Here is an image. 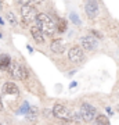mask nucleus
<instances>
[{"label": "nucleus", "instance_id": "393cba45", "mask_svg": "<svg viewBox=\"0 0 119 125\" xmlns=\"http://www.w3.org/2000/svg\"><path fill=\"white\" fill-rule=\"evenodd\" d=\"M0 24H3V20H1V18H0Z\"/></svg>", "mask_w": 119, "mask_h": 125}, {"label": "nucleus", "instance_id": "20e7f679", "mask_svg": "<svg viewBox=\"0 0 119 125\" xmlns=\"http://www.w3.org/2000/svg\"><path fill=\"white\" fill-rule=\"evenodd\" d=\"M21 15H22V20H24V22L25 24H29L32 21H35L36 17H37V14H36V10L29 4H25L22 6L21 9Z\"/></svg>", "mask_w": 119, "mask_h": 125}, {"label": "nucleus", "instance_id": "2eb2a0df", "mask_svg": "<svg viewBox=\"0 0 119 125\" xmlns=\"http://www.w3.org/2000/svg\"><path fill=\"white\" fill-rule=\"evenodd\" d=\"M57 29H58V32H65V29H66V22H65V20H60Z\"/></svg>", "mask_w": 119, "mask_h": 125}, {"label": "nucleus", "instance_id": "f8f14e48", "mask_svg": "<svg viewBox=\"0 0 119 125\" xmlns=\"http://www.w3.org/2000/svg\"><path fill=\"white\" fill-rule=\"evenodd\" d=\"M10 64H11V58H10L7 54L0 56V70H1V71H9Z\"/></svg>", "mask_w": 119, "mask_h": 125}, {"label": "nucleus", "instance_id": "a878e982", "mask_svg": "<svg viewBox=\"0 0 119 125\" xmlns=\"http://www.w3.org/2000/svg\"><path fill=\"white\" fill-rule=\"evenodd\" d=\"M0 125H1V124H0Z\"/></svg>", "mask_w": 119, "mask_h": 125}, {"label": "nucleus", "instance_id": "f03ea898", "mask_svg": "<svg viewBox=\"0 0 119 125\" xmlns=\"http://www.w3.org/2000/svg\"><path fill=\"white\" fill-rule=\"evenodd\" d=\"M9 72H10V75L13 76V78H15V79H19V81H25V79L28 78L27 68L24 67L22 64L17 62V61H11V64H10V68H9Z\"/></svg>", "mask_w": 119, "mask_h": 125}, {"label": "nucleus", "instance_id": "39448f33", "mask_svg": "<svg viewBox=\"0 0 119 125\" xmlns=\"http://www.w3.org/2000/svg\"><path fill=\"white\" fill-rule=\"evenodd\" d=\"M68 58H69L72 62H80L83 61L84 58V53L80 46H72L69 50H68Z\"/></svg>", "mask_w": 119, "mask_h": 125}, {"label": "nucleus", "instance_id": "f3484780", "mask_svg": "<svg viewBox=\"0 0 119 125\" xmlns=\"http://www.w3.org/2000/svg\"><path fill=\"white\" fill-rule=\"evenodd\" d=\"M29 111V104H28V103H24V104H22V107H21V110H19V114H22V113H28Z\"/></svg>", "mask_w": 119, "mask_h": 125}, {"label": "nucleus", "instance_id": "aec40b11", "mask_svg": "<svg viewBox=\"0 0 119 125\" xmlns=\"http://www.w3.org/2000/svg\"><path fill=\"white\" fill-rule=\"evenodd\" d=\"M92 33H94V35L97 36V38H101V35H100V33H98L97 31H92Z\"/></svg>", "mask_w": 119, "mask_h": 125}, {"label": "nucleus", "instance_id": "7ed1b4c3", "mask_svg": "<svg viewBox=\"0 0 119 125\" xmlns=\"http://www.w3.org/2000/svg\"><path fill=\"white\" fill-rule=\"evenodd\" d=\"M53 115L58 120L64 121H73L72 120V113L64 106V104H55L53 107Z\"/></svg>", "mask_w": 119, "mask_h": 125}, {"label": "nucleus", "instance_id": "1a4fd4ad", "mask_svg": "<svg viewBox=\"0 0 119 125\" xmlns=\"http://www.w3.org/2000/svg\"><path fill=\"white\" fill-rule=\"evenodd\" d=\"M50 49L53 53H57V54H62L65 52V45H64V40L61 39H55L51 42V45H50Z\"/></svg>", "mask_w": 119, "mask_h": 125}, {"label": "nucleus", "instance_id": "a211bd4d", "mask_svg": "<svg viewBox=\"0 0 119 125\" xmlns=\"http://www.w3.org/2000/svg\"><path fill=\"white\" fill-rule=\"evenodd\" d=\"M7 18H9V21H10L11 24H13V25H14L15 22H17V21H15V15H14L13 13H7Z\"/></svg>", "mask_w": 119, "mask_h": 125}, {"label": "nucleus", "instance_id": "6ab92c4d", "mask_svg": "<svg viewBox=\"0 0 119 125\" xmlns=\"http://www.w3.org/2000/svg\"><path fill=\"white\" fill-rule=\"evenodd\" d=\"M18 3H19V4H22V6H25V4H29V3H31V0H17Z\"/></svg>", "mask_w": 119, "mask_h": 125}, {"label": "nucleus", "instance_id": "412c9836", "mask_svg": "<svg viewBox=\"0 0 119 125\" xmlns=\"http://www.w3.org/2000/svg\"><path fill=\"white\" fill-rule=\"evenodd\" d=\"M76 85H78V83H76V82H72V83H71V86H69V88H75Z\"/></svg>", "mask_w": 119, "mask_h": 125}, {"label": "nucleus", "instance_id": "dca6fc26", "mask_svg": "<svg viewBox=\"0 0 119 125\" xmlns=\"http://www.w3.org/2000/svg\"><path fill=\"white\" fill-rule=\"evenodd\" d=\"M69 18H71V21H72V22L75 24V25H79V24H80L79 17H78V14H76V13H71Z\"/></svg>", "mask_w": 119, "mask_h": 125}, {"label": "nucleus", "instance_id": "0eeeda50", "mask_svg": "<svg viewBox=\"0 0 119 125\" xmlns=\"http://www.w3.org/2000/svg\"><path fill=\"white\" fill-rule=\"evenodd\" d=\"M80 45H82V47L86 50H93V49H96L98 45V42L96 38H93L92 35H87V36H82L80 38Z\"/></svg>", "mask_w": 119, "mask_h": 125}, {"label": "nucleus", "instance_id": "423d86ee", "mask_svg": "<svg viewBox=\"0 0 119 125\" xmlns=\"http://www.w3.org/2000/svg\"><path fill=\"white\" fill-rule=\"evenodd\" d=\"M80 113H82V117H83V121H86V122H90V121H93L94 118H96V108L93 107V106H90V104H87V103H83L82 104V107H80Z\"/></svg>", "mask_w": 119, "mask_h": 125}, {"label": "nucleus", "instance_id": "5701e85b", "mask_svg": "<svg viewBox=\"0 0 119 125\" xmlns=\"http://www.w3.org/2000/svg\"><path fill=\"white\" fill-rule=\"evenodd\" d=\"M0 111H3V104H1V97H0Z\"/></svg>", "mask_w": 119, "mask_h": 125}, {"label": "nucleus", "instance_id": "6e6552de", "mask_svg": "<svg viewBox=\"0 0 119 125\" xmlns=\"http://www.w3.org/2000/svg\"><path fill=\"white\" fill-rule=\"evenodd\" d=\"M84 11L87 14L89 18H94L98 13V4L97 0H86V4H84Z\"/></svg>", "mask_w": 119, "mask_h": 125}, {"label": "nucleus", "instance_id": "b1692460", "mask_svg": "<svg viewBox=\"0 0 119 125\" xmlns=\"http://www.w3.org/2000/svg\"><path fill=\"white\" fill-rule=\"evenodd\" d=\"M36 3H42V1H43V0H35Z\"/></svg>", "mask_w": 119, "mask_h": 125}, {"label": "nucleus", "instance_id": "ddd939ff", "mask_svg": "<svg viewBox=\"0 0 119 125\" xmlns=\"http://www.w3.org/2000/svg\"><path fill=\"white\" fill-rule=\"evenodd\" d=\"M96 122H97V125H111L110 124V120H108V117L105 115H97L96 117Z\"/></svg>", "mask_w": 119, "mask_h": 125}, {"label": "nucleus", "instance_id": "9b49d317", "mask_svg": "<svg viewBox=\"0 0 119 125\" xmlns=\"http://www.w3.org/2000/svg\"><path fill=\"white\" fill-rule=\"evenodd\" d=\"M1 90H3L4 94H18V88L14 82H6L1 88Z\"/></svg>", "mask_w": 119, "mask_h": 125}, {"label": "nucleus", "instance_id": "4468645a", "mask_svg": "<svg viewBox=\"0 0 119 125\" xmlns=\"http://www.w3.org/2000/svg\"><path fill=\"white\" fill-rule=\"evenodd\" d=\"M36 114H37V110H36V107H31V108H29V111L27 113V117L29 118V120H33Z\"/></svg>", "mask_w": 119, "mask_h": 125}, {"label": "nucleus", "instance_id": "9d476101", "mask_svg": "<svg viewBox=\"0 0 119 125\" xmlns=\"http://www.w3.org/2000/svg\"><path fill=\"white\" fill-rule=\"evenodd\" d=\"M31 35H32V38L35 39L36 43H44L43 31H42V29H40L37 25H36V27H32V28H31Z\"/></svg>", "mask_w": 119, "mask_h": 125}, {"label": "nucleus", "instance_id": "4be33fe9", "mask_svg": "<svg viewBox=\"0 0 119 125\" xmlns=\"http://www.w3.org/2000/svg\"><path fill=\"white\" fill-rule=\"evenodd\" d=\"M107 113H108V114H112V110H111L110 107H107Z\"/></svg>", "mask_w": 119, "mask_h": 125}, {"label": "nucleus", "instance_id": "f257e3e1", "mask_svg": "<svg viewBox=\"0 0 119 125\" xmlns=\"http://www.w3.org/2000/svg\"><path fill=\"white\" fill-rule=\"evenodd\" d=\"M36 24H37V27L43 31V33L46 35L51 36L55 32V25H54V21L51 18L47 15V14H37V17H36Z\"/></svg>", "mask_w": 119, "mask_h": 125}]
</instances>
